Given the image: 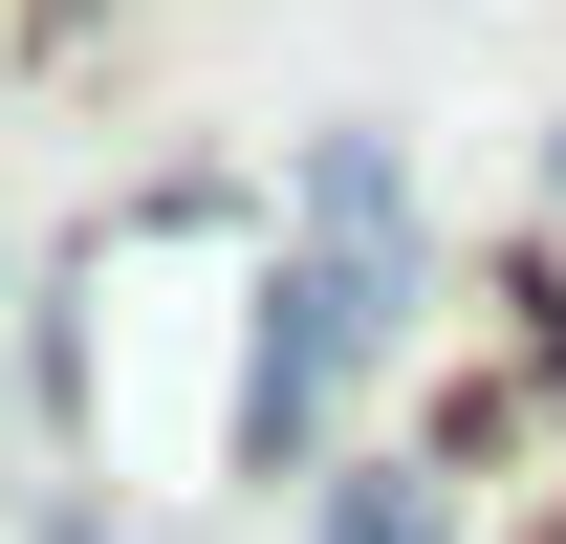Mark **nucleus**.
I'll list each match as a JSON object with an SVG mask.
<instances>
[{"label":"nucleus","instance_id":"nucleus-1","mask_svg":"<svg viewBox=\"0 0 566 544\" xmlns=\"http://www.w3.org/2000/svg\"><path fill=\"white\" fill-rule=\"evenodd\" d=\"M305 544H458V479H436V458H327Z\"/></svg>","mask_w":566,"mask_h":544}]
</instances>
